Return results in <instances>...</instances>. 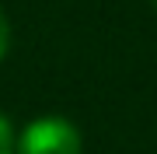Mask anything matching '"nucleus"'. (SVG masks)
<instances>
[{
  "label": "nucleus",
  "mask_w": 157,
  "mask_h": 154,
  "mask_svg": "<svg viewBox=\"0 0 157 154\" xmlns=\"http://www.w3.org/2000/svg\"><path fill=\"white\" fill-rule=\"evenodd\" d=\"M14 154H80V133L70 119L42 116L21 130Z\"/></svg>",
  "instance_id": "nucleus-1"
},
{
  "label": "nucleus",
  "mask_w": 157,
  "mask_h": 154,
  "mask_svg": "<svg viewBox=\"0 0 157 154\" xmlns=\"http://www.w3.org/2000/svg\"><path fill=\"white\" fill-rule=\"evenodd\" d=\"M7 49H11V21H7L4 7H0V60L7 56Z\"/></svg>",
  "instance_id": "nucleus-3"
},
{
  "label": "nucleus",
  "mask_w": 157,
  "mask_h": 154,
  "mask_svg": "<svg viewBox=\"0 0 157 154\" xmlns=\"http://www.w3.org/2000/svg\"><path fill=\"white\" fill-rule=\"evenodd\" d=\"M17 151V137H14V126L7 119L4 112H0V154H14Z\"/></svg>",
  "instance_id": "nucleus-2"
}]
</instances>
